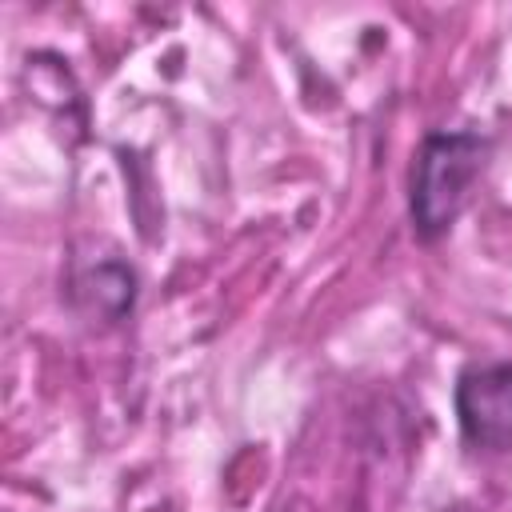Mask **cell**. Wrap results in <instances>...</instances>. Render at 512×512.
<instances>
[{"instance_id":"6da1fadb","label":"cell","mask_w":512,"mask_h":512,"mask_svg":"<svg viewBox=\"0 0 512 512\" xmlns=\"http://www.w3.org/2000/svg\"><path fill=\"white\" fill-rule=\"evenodd\" d=\"M484 156H488V140L476 132L424 136L412 168V196H408L412 228L420 240H436L456 224L468 200V188L484 168Z\"/></svg>"},{"instance_id":"7a4b0ae2","label":"cell","mask_w":512,"mask_h":512,"mask_svg":"<svg viewBox=\"0 0 512 512\" xmlns=\"http://www.w3.org/2000/svg\"><path fill=\"white\" fill-rule=\"evenodd\" d=\"M456 420L472 448H512V364H476L456 380Z\"/></svg>"},{"instance_id":"3957f363","label":"cell","mask_w":512,"mask_h":512,"mask_svg":"<svg viewBox=\"0 0 512 512\" xmlns=\"http://www.w3.org/2000/svg\"><path fill=\"white\" fill-rule=\"evenodd\" d=\"M88 284H92L96 308L108 312L112 320L132 308V284H136V280H132V272H128L124 264H100V268L88 276Z\"/></svg>"}]
</instances>
